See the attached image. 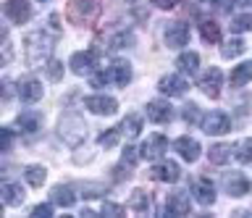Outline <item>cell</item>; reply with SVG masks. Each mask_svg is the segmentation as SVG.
<instances>
[{
    "label": "cell",
    "instance_id": "1",
    "mask_svg": "<svg viewBox=\"0 0 252 218\" xmlns=\"http://www.w3.org/2000/svg\"><path fill=\"white\" fill-rule=\"evenodd\" d=\"M55 37L58 34H47L45 29H37V32H29L27 37H24V50H27L29 66H34V68L45 66V61L50 58V53H53Z\"/></svg>",
    "mask_w": 252,
    "mask_h": 218
},
{
    "label": "cell",
    "instance_id": "2",
    "mask_svg": "<svg viewBox=\"0 0 252 218\" xmlns=\"http://www.w3.org/2000/svg\"><path fill=\"white\" fill-rule=\"evenodd\" d=\"M58 137H61L68 147L82 145L84 137H87V124H84V119H82L79 113L68 111V113L61 119V124H58Z\"/></svg>",
    "mask_w": 252,
    "mask_h": 218
},
{
    "label": "cell",
    "instance_id": "3",
    "mask_svg": "<svg viewBox=\"0 0 252 218\" xmlns=\"http://www.w3.org/2000/svg\"><path fill=\"white\" fill-rule=\"evenodd\" d=\"M100 13V3L97 0H71L66 5V16L71 24L76 27H84V24H92Z\"/></svg>",
    "mask_w": 252,
    "mask_h": 218
},
{
    "label": "cell",
    "instance_id": "4",
    "mask_svg": "<svg viewBox=\"0 0 252 218\" xmlns=\"http://www.w3.org/2000/svg\"><path fill=\"white\" fill-rule=\"evenodd\" d=\"M200 126H202L205 134H210V137L213 134H226V131L231 129V119H228L223 111H213L200 121Z\"/></svg>",
    "mask_w": 252,
    "mask_h": 218
},
{
    "label": "cell",
    "instance_id": "5",
    "mask_svg": "<svg viewBox=\"0 0 252 218\" xmlns=\"http://www.w3.org/2000/svg\"><path fill=\"white\" fill-rule=\"evenodd\" d=\"M84 108L94 116H113L118 111V103L116 97H108V95H90L84 97Z\"/></svg>",
    "mask_w": 252,
    "mask_h": 218
},
{
    "label": "cell",
    "instance_id": "6",
    "mask_svg": "<svg viewBox=\"0 0 252 218\" xmlns=\"http://www.w3.org/2000/svg\"><path fill=\"white\" fill-rule=\"evenodd\" d=\"M223 192L228 197H244L250 192V179L242 174V171H234V174L223 176Z\"/></svg>",
    "mask_w": 252,
    "mask_h": 218
},
{
    "label": "cell",
    "instance_id": "7",
    "mask_svg": "<svg viewBox=\"0 0 252 218\" xmlns=\"http://www.w3.org/2000/svg\"><path fill=\"white\" fill-rule=\"evenodd\" d=\"M158 90H160L165 97H181V95H187L189 84H187L184 76H179V74H168V76H163V79L158 82Z\"/></svg>",
    "mask_w": 252,
    "mask_h": 218
},
{
    "label": "cell",
    "instance_id": "8",
    "mask_svg": "<svg viewBox=\"0 0 252 218\" xmlns=\"http://www.w3.org/2000/svg\"><path fill=\"white\" fill-rule=\"evenodd\" d=\"M192 194L200 205H213L216 202V184L208 176H197L192 182Z\"/></svg>",
    "mask_w": 252,
    "mask_h": 218
},
{
    "label": "cell",
    "instance_id": "9",
    "mask_svg": "<svg viewBox=\"0 0 252 218\" xmlns=\"http://www.w3.org/2000/svg\"><path fill=\"white\" fill-rule=\"evenodd\" d=\"M189 42V27L184 24V21H173V24L165 27V45L173 50L184 48V45Z\"/></svg>",
    "mask_w": 252,
    "mask_h": 218
},
{
    "label": "cell",
    "instance_id": "10",
    "mask_svg": "<svg viewBox=\"0 0 252 218\" xmlns=\"http://www.w3.org/2000/svg\"><path fill=\"white\" fill-rule=\"evenodd\" d=\"M220 84H223V74H220V68H216V66H210L208 71L200 76V90L208 97H218L220 95Z\"/></svg>",
    "mask_w": 252,
    "mask_h": 218
},
{
    "label": "cell",
    "instance_id": "11",
    "mask_svg": "<svg viewBox=\"0 0 252 218\" xmlns=\"http://www.w3.org/2000/svg\"><path fill=\"white\" fill-rule=\"evenodd\" d=\"M150 176L158 179V182L173 184L181 179V168H179V163H173V160H163V163H158V166L150 168Z\"/></svg>",
    "mask_w": 252,
    "mask_h": 218
},
{
    "label": "cell",
    "instance_id": "12",
    "mask_svg": "<svg viewBox=\"0 0 252 218\" xmlns=\"http://www.w3.org/2000/svg\"><path fill=\"white\" fill-rule=\"evenodd\" d=\"M5 16L13 21V24H27L32 19V5L29 0H8L5 3Z\"/></svg>",
    "mask_w": 252,
    "mask_h": 218
},
{
    "label": "cell",
    "instance_id": "13",
    "mask_svg": "<svg viewBox=\"0 0 252 218\" xmlns=\"http://www.w3.org/2000/svg\"><path fill=\"white\" fill-rule=\"evenodd\" d=\"M94 58H97V56H94L92 50H79V53L71 56L68 66H71V71H74V74L84 76V74H92L94 71Z\"/></svg>",
    "mask_w": 252,
    "mask_h": 218
},
{
    "label": "cell",
    "instance_id": "14",
    "mask_svg": "<svg viewBox=\"0 0 252 218\" xmlns=\"http://www.w3.org/2000/svg\"><path fill=\"white\" fill-rule=\"evenodd\" d=\"M165 150H168V139H165L163 134H150V139L145 145H142V158L147 160H158L160 155H165Z\"/></svg>",
    "mask_w": 252,
    "mask_h": 218
},
{
    "label": "cell",
    "instance_id": "15",
    "mask_svg": "<svg viewBox=\"0 0 252 218\" xmlns=\"http://www.w3.org/2000/svg\"><path fill=\"white\" fill-rule=\"evenodd\" d=\"M147 116H150V121H155V124H168L173 119V108H171V103H165V100H150Z\"/></svg>",
    "mask_w": 252,
    "mask_h": 218
},
{
    "label": "cell",
    "instance_id": "16",
    "mask_svg": "<svg viewBox=\"0 0 252 218\" xmlns=\"http://www.w3.org/2000/svg\"><path fill=\"white\" fill-rule=\"evenodd\" d=\"M173 150H176L184 160H189V163H194L197 158H200V142L192 139V137H179L176 142H173Z\"/></svg>",
    "mask_w": 252,
    "mask_h": 218
},
{
    "label": "cell",
    "instance_id": "17",
    "mask_svg": "<svg viewBox=\"0 0 252 218\" xmlns=\"http://www.w3.org/2000/svg\"><path fill=\"white\" fill-rule=\"evenodd\" d=\"M19 97L24 103H37V100H42V84L37 79H21L19 82Z\"/></svg>",
    "mask_w": 252,
    "mask_h": 218
},
{
    "label": "cell",
    "instance_id": "18",
    "mask_svg": "<svg viewBox=\"0 0 252 218\" xmlns=\"http://www.w3.org/2000/svg\"><path fill=\"white\" fill-rule=\"evenodd\" d=\"M236 155V147L234 145H226V142H220V145H213L210 147V153H208V158L213 166H226L228 160H231Z\"/></svg>",
    "mask_w": 252,
    "mask_h": 218
},
{
    "label": "cell",
    "instance_id": "19",
    "mask_svg": "<svg viewBox=\"0 0 252 218\" xmlns=\"http://www.w3.org/2000/svg\"><path fill=\"white\" fill-rule=\"evenodd\" d=\"M16 126H19L21 131H27V134H34V131H39V126H42V113L24 111L19 119H16Z\"/></svg>",
    "mask_w": 252,
    "mask_h": 218
},
{
    "label": "cell",
    "instance_id": "20",
    "mask_svg": "<svg viewBox=\"0 0 252 218\" xmlns=\"http://www.w3.org/2000/svg\"><path fill=\"white\" fill-rule=\"evenodd\" d=\"M50 197H53V202H55V205H61V208H71V205L76 202L74 187H66V184H58V187H53Z\"/></svg>",
    "mask_w": 252,
    "mask_h": 218
},
{
    "label": "cell",
    "instance_id": "21",
    "mask_svg": "<svg viewBox=\"0 0 252 218\" xmlns=\"http://www.w3.org/2000/svg\"><path fill=\"white\" fill-rule=\"evenodd\" d=\"M110 71H113V82L118 84V87H126V84L131 82V66H129V61H124V58H118L110 63Z\"/></svg>",
    "mask_w": 252,
    "mask_h": 218
},
{
    "label": "cell",
    "instance_id": "22",
    "mask_svg": "<svg viewBox=\"0 0 252 218\" xmlns=\"http://www.w3.org/2000/svg\"><path fill=\"white\" fill-rule=\"evenodd\" d=\"M189 210H192V205H189V197L187 194H171L168 202H165V213H171V216H187Z\"/></svg>",
    "mask_w": 252,
    "mask_h": 218
},
{
    "label": "cell",
    "instance_id": "23",
    "mask_svg": "<svg viewBox=\"0 0 252 218\" xmlns=\"http://www.w3.org/2000/svg\"><path fill=\"white\" fill-rule=\"evenodd\" d=\"M200 37L208 45H218L220 42V27L213 19H200Z\"/></svg>",
    "mask_w": 252,
    "mask_h": 218
},
{
    "label": "cell",
    "instance_id": "24",
    "mask_svg": "<svg viewBox=\"0 0 252 218\" xmlns=\"http://www.w3.org/2000/svg\"><path fill=\"white\" fill-rule=\"evenodd\" d=\"M129 208L134 210V213H147V210L153 208V197H150V192L134 189L131 197H129Z\"/></svg>",
    "mask_w": 252,
    "mask_h": 218
},
{
    "label": "cell",
    "instance_id": "25",
    "mask_svg": "<svg viewBox=\"0 0 252 218\" xmlns=\"http://www.w3.org/2000/svg\"><path fill=\"white\" fill-rule=\"evenodd\" d=\"M24 197H27V194H24V187L21 184H13V182H5L3 184V202L5 205H21L24 202Z\"/></svg>",
    "mask_w": 252,
    "mask_h": 218
},
{
    "label": "cell",
    "instance_id": "26",
    "mask_svg": "<svg viewBox=\"0 0 252 218\" xmlns=\"http://www.w3.org/2000/svg\"><path fill=\"white\" fill-rule=\"evenodd\" d=\"M139 131H142V116L139 113H129L124 119V124H121V134L126 139H134V137H139Z\"/></svg>",
    "mask_w": 252,
    "mask_h": 218
},
{
    "label": "cell",
    "instance_id": "27",
    "mask_svg": "<svg viewBox=\"0 0 252 218\" xmlns=\"http://www.w3.org/2000/svg\"><path fill=\"white\" fill-rule=\"evenodd\" d=\"M176 66H179V71H184V74H197V68H200V56L192 50H187L179 56Z\"/></svg>",
    "mask_w": 252,
    "mask_h": 218
},
{
    "label": "cell",
    "instance_id": "28",
    "mask_svg": "<svg viewBox=\"0 0 252 218\" xmlns=\"http://www.w3.org/2000/svg\"><path fill=\"white\" fill-rule=\"evenodd\" d=\"M231 87H244L250 79H252V63H239V66H234V71H231Z\"/></svg>",
    "mask_w": 252,
    "mask_h": 218
},
{
    "label": "cell",
    "instance_id": "29",
    "mask_svg": "<svg viewBox=\"0 0 252 218\" xmlns=\"http://www.w3.org/2000/svg\"><path fill=\"white\" fill-rule=\"evenodd\" d=\"M24 179H27L32 187H42L45 179H47V171H45V166H27L24 168Z\"/></svg>",
    "mask_w": 252,
    "mask_h": 218
},
{
    "label": "cell",
    "instance_id": "30",
    "mask_svg": "<svg viewBox=\"0 0 252 218\" xmlns=\"http://www.w3.org/2000/svg\"><path fill=\"white\" fill-rule=\"evenodd\" d=\"M244 50H247V45H244V42L239 40V37H231V40H228V42L223 45V48H220V56L231 61V58H236V56H242Z\"/></svg>",
    "mask_w": 252,
    "mask_h": 218
},
{
    "label": "cell",
    "instance_id": "31",
    "mask_svg": "<svg viewBox=\"0 0 252 218\" xmlns=\"http://www.w3.org/2000/svg\"><path fill=\"white\" fill-rule=\"evenodd\" d=\"M231 32L234 34L252 32V13H239V16H234L231 19Z\"/></svg>",
    "mask_w": 252,
    "mask_h": 218
},
{
    "label": "cell",
    "instance_id": "32",
    "mask_svg": "<svg viewBox=\"0 0 252 218\" xmlns=\"http://www.w3.org/2000/svg\"><path fill=\"white\" fill-rule=\"evenodd\" d=\"M118 137H124L121 134V126H116V129H108V131H102L100 134V147H116V142H118Z\"/></svg>",
    "mask_w": 252,
    "mask_h": 218
},
{
    "label": "cell",
    "instance_id": "33",
    "mask_svg": "<svg viewBox=\"0 0 252 218\" xmlns=\"http://www.w3.org/2000/svg\"><path fill=\"white\" fill-rule=\"evenodd\" d=\"M236 158L242 163H252V139H242L236 145Z\"/></svg>",
    "mask_w": 252,
    "mask_h": 218
},
{
    "label": "cell",
    "instance_id": "34",
    "mask_svg": "<svg viewBox=\"0 0 252 218\" xmlns=\"http://www.w3.org/2000/svg\"><path fill=\"white\" fill-rule=\"evenodd\" d=\"M181 116H184L187 124H200V121H202V119H200V108H197L194 103H187L184 111H181Z\"/></svg>",
    "mask_w": 252,
    "mask_h": 218
},
{
    "label": "cell",
    "instance_id": "35",
    "mask_svg": "<svg viewBox=\"0 0 252 218\" xmlns=\"http://www.w3.org/2000/svg\"><path fill=\"white\" fill-rule=\"evenodd\" d=\"M92 87H102V84H108V82H113V71H110V66L108 68H102L100 74H92Z\"/></svg>",
    "mask_w": 252,
    "mask_h": 218
},
{
    "label": "cell",
    "instance_id": "36",
    "mask_svg": "<svg viewBox=\"0 0 252 218\" xmlns=\"http://www.w3.org/2000/svg\"><path fill=\"white\" fill-rule=\"evenodd\" d=\"M142 158V153L137 150V147H126L124 150V158H121V163H126V166H131L134 168V163H137Z\"/></svg>",
    "mask_w": 252,
    "mask_h": 218
},
{
    "label": "cell",
    "instance_id": "37",
    "mask_svg": "<svg viewBox=\"0 0 252 218\" xmlns=\"http://www.w3.org/2000/svg\"><path fill=\"white\" fill-rule=\"evenodd\" d=\"M47 76H50V82H61V76H63V63H61V61H50V66H47Z\"/></svg>",
    "mask_w": 252,
    "mask_h": 218
},
{
    "label": "cell",
    "instance_id": "38",
    "mask_svg": "<svg viewBox=\"0 0 252 218\" xmlns=\"http://www.w3.org/2000/svg\"><path fill=\"white\" fill-rule=\"evenodd\" d=\"M102 192H105V187H102V184H84V197H87V200L100 197Z\"/></svg>",
    "mask_w": 252,
    "mask_h": 218
},
{
    "label": "cell",
    "instance_id": "39",
    "mask_svg": "<svg viewBox=\"0 0 252 218\" xmlns=\"http://www.w3.org/2000/svg\"><path fill=\"white\" fill-rule=\"evenodd\" d=\"M32 216H34V218H50L53 216V205L42 202V205H37L34 210H32Z\"/></svg>",
    "mask_w": 252,
    "mask_h": 218
},
{
    "label": "cell",
    "instance_id": "40",
    "mask_svg": "<svg viewBox=\"0 0 252 218\" xmlns=\"http://www.w3.org/2000/svg\"><path fill=\"white\" fill-rule=\"evenodd\" d=\"M102 216H124V208L116 205V202H105L102 205Z\"/></svg>",
    "mask_w": 252,
    "mask_h": 218
},
{
    "label": "cell",
    "instance_id": "41",
    "mask_svg": "<svg viewBox=\"0 0 252 218\" xmlns=\"http://www.w3.org/2000/svg\"><path fill=\"white\" fill-rule=\"evenodd\" d=\"M150 3H153L155 8H160V11H171V8L179 5V0H150Z\"/></svg>",
    "mask_w": 252,
    "mask_h": 218
},
{
    "label": "cell",
    "instance_id": "42",
    "mask_svg": "<svg viewBox=\"0 0 252 218\" xmlns=\"http://www.w3.org/2000/svg\"><path fill=\"white\" fill-rule=\"evenodd\" d=\"M11 139H13V131H11V129H3V131H0V142H3V150H11Z\"/></svg>",
    "mask_w": 252,
    "mask_h": 218
},
{
    "label": "cell",
    "instance_id": "43",
    "mask_svg": "<svg viewBox=\"0 0 252 218\" xmlns=\"http://www.w3.org/2000/svg\"><path fill=\"white\" fill-rule=\"evenodd\" d=\"M234 3H250V0H234Z\"/></svg>",
    "mask_w": 252,
    "mask_h": 218
},
{
    "label": "cell",
    "instance_id": "44",
    "mask_svg": "<svg viewBox=\"0 0 252 218\" xmlns=\"http://www.w3.org/2000/svg\"><path fill=\"white\" fill-rule=\"evenodd\" d=\"M39 3H45V0H39Z\"/></svg>",
    "mask_w": 252,
    "mask_h": 218
}]
</instances>
